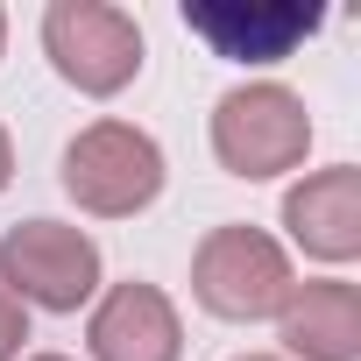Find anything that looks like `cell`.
<instances>
[{
  "mask_svg": "<svg viewBox=\"0 0 361 361\" xmlns=\"http://www.w3.org/2000/svg\"><path fill=\"white\" fill-rule=\"evenodd\" d=\"M43 43L78 92H121L142 71V29L99 0H57L43 15Z\"/></svg>",
  "mask_w": 361,
  "mask_h": 361,
  "instance_id": "5",
  "label": "cell"
},
{
  "mask_svg": "<svg viewBox=\"0 0 361 361\" xmlns=\"http://www.w3.org/2000/svg\"><path fill=\"white\" fill-rule=\"evenodd\" d=\"M22 340H29V312H22V298L8 283H0V361H15Z\"/></svg>",
  "mask_w": 361,
  "mask_h": 361,
  "instance_id": "10",
  "label": "cell"
},
{
  "mask_svg": "<svg viewBox=\"0 0 361 361\" xmlns=\"http://www.w3.org/2000/svg\"><path fill=\"white\" fill-rule=\"evenodd\" d=\"M192 290L206 312L220 319H269L283 312L290 298V262L269 234L255 227H220L199 241V262H192Z\"/></svg>",
  "mask_w": 361,
  "mask_h": 361,
  "instance_id": "2",
  "label": "cell"
},
{
  "mask_svg": "<svg viewBox=\"0 0 361 361\" xmlns=\"http://www.w3.org/2000/svg\"><path fill=\"white\" fill-rule=\"evenodd\" d=\"M8 170H15V163H8V135H0V185H8Z\"/></svg>",
  "mask_w": 361,
  "mask_h": 361,
  "instance_id": "11",
  "label": "cell"
},
{
  "mask_svg": "<svg viewBox=\"0 0 361 361\" xmlns=\"http://www.w3.org/2000/svg\"><path fill=\"white\" fill-rule=\"evenodd\" d=\"M305 142H312L305 99L283 85H241L213 114V149L234 177H276L305 156Z\"/></svg>",
  "mask_w": 361,
  "mask_h": 361,
  "instance_id": "3",
  "label": "cell"
},
{
  "mask_svg": "<svg viewBox=\"0 0 361 361\" xmlns=\"http://www.w3.org/2000/svg\"><path fill=\"white\" fill-rule=\"evenodd\" d=\"M241 361H269V354H241Z\"/></svg>",
  "mask_w": 361,
  "mask_h": 361,
  "instance_id": "12",
  "label": "cell"
},
{
  "mask_svg": "<svg viewBox=\"0 0 361 361\" xmlns=\"http://www.w3.org/2000/svg\"><path fill=\"white\" fill-rule=\"evenodd\" d=\"M36 361H64V354H36Z\"/></svg>",
  "mask_w": 361,
  "mask_h": 361,
  "instance_id": "13",
  "label": "cell"
},
{
  "mask_svg": "<svg viewBox=\"0 0 361 361\" xmlns=\"http://www.w3.org/2000/svg\"><path fill=\"white\" fill-rule=\"evenodd\" d=\"M85 340H92V361H177L185 354L177 312L156 283H114Z\"/></svg>",
  "mask_w": 361,
  "mask_h": 361,
  "instance_id": "7",
  "label": "cell"
},
{
  "mask_svg": "<svg viewBox=\"0 0 361 361\" xmlns=\"http://www.w3.org/2000/svg\"><path fill=\"white\" fill-rule=\"evenodd\" d=\"M283 227L298 234L305 255L319 262H347L361 255V170L340 163V170H319L283 199Z\"/></svg>",
  "mask_w": 361,
  "mask_h": 361,
  "instance_id": "8",
  "label": "cell"
},
{
  "mask_svg": "<svg viewBox=\"0 0 361 361\" xmlns=\"http://www.w3.org/2000/svg\"><path fill=\"white\" fill-rule=\"evenodd\" d=\"M0 283H8L22 305L43 312H78L99 283V248L78 227L57 220H22L8 241H0Z\"/></svg>",
  "mask_w": 361,
  "mask_h": 361,
  "instance_id": "4",
  "label": "cell"
},
{
  "mask_svg": "<svg viewBox=\"0 0 361 361\" xmlns=\"http://www.w3.org/2000/svg\"><path fill=\"white\" fill-rule=\"evenodd\" d=\"M319 22L326 15L298 0H185V29L234 64H283L305 36H319Z\"/></svg>",
  "mask_w": 361,
  "mask_h": 361,
  "instance_id": "6",
  "label": "cell"
},
{
  "mask_svg": "<svg viewBox=\"0 0 361 361\" xmlns=\"http://www.w3.org/2000/svg\"><path fill=\"white\" fill-rule=\"evenodd\" d=\"M283 347L305 361H354L361 354V290L354 283H290Z\"/></svg>",
  "mask_w": 361,
  "mask_h": 361,
  "instance_id": "9",
  "label": "cell"
},
{
  "mask_svg": "<svg viewBox=\"0 0 361 361\" xmlns=\"http://www.w3.org/2000/svg\"><path fill=\"white\" fill-rule=\"evenodd\" d=\"M64 192L85 213H106V220L142 213L163 192V149L128 121H99L64 149Z\"/></svg>",
  "mask_w": 361,
  "mask_h": 361,
  "instance_id": "1",
  "label": "cell"
}]
</instances>
